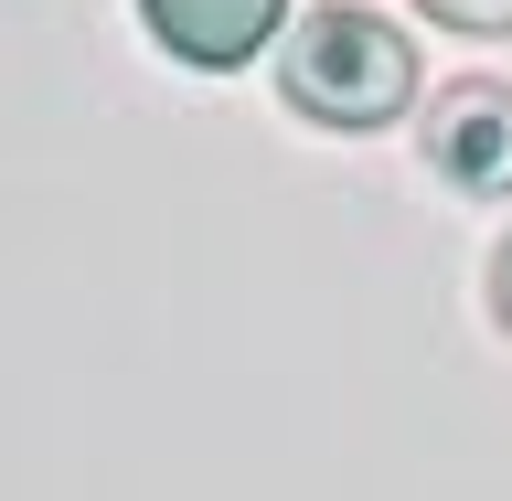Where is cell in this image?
I'll list each match as a JSON object with an SVG mask.
<instances>
[{
	"mask_svg": "<svg viewBox=\"0 0 512 501\" xmlns=\"http://www.w3.org/2000/svg\"><path fill=\"white\" fill-rule=\"evenodd\" d=\"M278 96L310 128H395L416 107V43L363 0H320L299 11V32L278 43Z\"/></svg>",
	"mask_w": 512,
	"mask_h": 501,
	"instance_id": "cell-1",
	"label": "cell"
},
{
	"mask_svg": "<svg viewBox=\"0 0 512 501\" xmlns=\"http://www.w3.org/2000/svg\"><path fill=\"white\" fill-rule=\"evenodd\" d=\"M427 171L459 203H512V86L502 75H459L427 96Z\"/></svg>",
	"mask_w": 512,
	"mask_h": 501,
	"instance_id": "cell-2",
	"label": "cell"
},
{
	"mask_svg": "<svg viewBox=\"0 0 512 501\" xmlns=\"http://www.w3.org/2000/svg\"><path fill=\"white\" fill-rule=\"evenodd\" d=\"M139 22H150V43L171 64H192V75H235V64H256L267 43H278L288 0H139Z\"/></svg>",
	"mask_w": 512,
	"mask_h": 501,
	"instance_id": "cell-3",
	"label": "cell"
},
{
	"mask_svg": "<svg viewBox=\"0 0 512 501\" xmlns=\"http://www.w3.org/2000/svg\"><path fill=\"white\" fill-rule=\"evenodd\" d=\"M427 22H448V32H470V43H512V0H416Z\"/></svg>",
	"mask_w": 512,
	"mask_h": 501,
	"instance_id": "cell-4",
	"label": "cell"
},
{
	"mask_svg": "<svg viewBox=\"0 0 512 501\" xmlns=\"http://www.w3.org/2000/svg\"><path fill=\"white\" fill-rule=\"evenodd\" d=\"M491 320H502V331H512V235H502V246H491Z\"/></svg>",
	"mask_w": 512,
	"mask_h": 501,
	"instance_id": "cell-5",
	"label": "cell"
}]
</instances>
